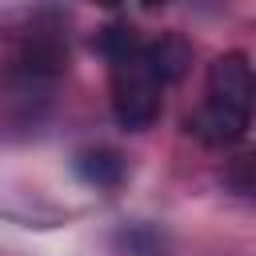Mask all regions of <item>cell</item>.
<instances>
[{"instance_id":"obj_1","label":"cell","mask_w":256,"mask_h":256,"mask_svg":"<svg viewBox=\"0 0 256 256\" xmlns=\"http://www.w3.org/2000/svg\"><path fill=\"white\" fill-rule=\"evenodd\" d=\"M96 48L112 68V116L120 120V128L128 132L152 128V120L160 116L168 80L160 76L148 40H140L128 24H108L96 36Z\"/></svg>"},{"instance_id":"obj_2","label":"cell","mask_w":256,"mask_h":256,"mask_svg":"<svg viewBox=\"0 0 256 256\" xmlns=\"http://www.w3.org/2000/svg\"><path fill=\"white\" fill-rule=\"evenodd\" d=\"M252 64L244 52H224L208 64L204 80V104L196 116H188V132L208 148H228L244 140L252 120Z\"/></svg>"},{"instance_id":"obj_3","label":"cell","mask_w":256,"mask_h":256,"mask_svg":"<svg viewBox=\"0 0 256 256\" xmlns=\"http://www.w3.org/2000/svg\"><path fill=\"white\" fill-rule=\"evenodd\" d=\"M76 172H80L88 184L112 188V184H120V176H124V160H120L112 148H92V152H80V156H76Z\"/></svg>"}]
</instances>
